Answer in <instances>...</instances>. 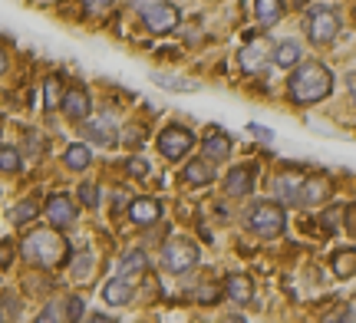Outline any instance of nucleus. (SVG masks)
Returning <instances> with one entry per match:
<instances>
[{"instance_id":"obj_1","label":"nucleus","mask_w":356,"mask_h":323,"mask_svg":"<svg viewBox=\"0 0 356 323\" xmlns=\"http://www.w3.org/2000/svg\"><path fill=\"white\" fill-rule=\"evenodd\" d=\"M287 92H291V103L314 106L333 92V73L323 63H317V60H307V63L297 66V73L291 76Z\"/></svg>"},{"instance_id":"obj_2","label":"nucleus","mask_w":356,"mask_h":323,"mask_svg":"<svg viewBox=\"0 0 356 323\" xmlns=\"http://www.w3.org/2000/svg\"><path fill=\"white\" fill-rule=\"evenodd\" d=\"M20 254H24L30 264H40V267H56V264H63L66 260L70 245L63 241V234L50 231V228H40V231H33V234H26L24 238Z\"/></svg>"},{"instance_id":"obj_3","label":"nucleus","mask_w":356,"mask_h":323,"mask_svg":"<svg viewBox=\"0 0 356 323\" xmlns=\"http://www.w3.org/2000/svg\"><path fill=\"white\" fill-rule=\"evenodd\" d=\"M244 218H248V228L261 234V238H277L284 231V224H287V215H284V208L277 201H257Z\"/></svg>"},{"instance_id":"obj_4","label":"nucleus","mask_w":356,"mask_h":323,"mask_svg":"<svg viewBox=\"0 0 356 323\" xmlns=\"http://www.w3.org/2000/svg\"><path fill=\"white\" fill-rule=\"evenodd\" d=\"M198 264V245L195 241H185V238H175L168 241L165 251H162V267L168 274H185Z\"/></svg>"},{"instance_id":"obj_5","label":"nucleus","mask_w":356,"mask_h":323,"mask_svg":"<svg viewBox=\"0 0 356 323\" xmlns=\"http://www.w3.org/2000/svg\"><path fill=\"white\" fill-rule=\"evenodd\" d=\"M307 33H310V43H317V47L333 43L337 33H340V17H337V10H330V7L310 10V17H307Z\"/></svg>"},{"instance_id":"obj_6","label":"nucleus","mask_w":356,"mask_h":323,"mask_svg":"<svg viewBox=\"0 0 356 323\" xmlns=\"http://www.w3.org/2000/svg\"><path fill=\"white\" fill-rule=\"evenodd\" d=\"M191 145H195V135L185 126H165L159 132V152L165 158H181Z\"/></svg>"},{"instance_id":"obj_7","label":"nucleus","mask_w":356,"mask_h":323,"mask_svg":"<svg viewBox=\"0 0 356 323\" xmlns=\"http://www.w3.org/2000/svg\"><path fill=\"white\" fill-rule=\"evenodd\" d=\"M270 53H274V50H270V40L261 37V33H251V37H248V43L241 47L238 63H241L244 73H257V69L270 60Z\"/></svg>"},{"instance_id":"obj_8","label":"nucleus","mask_w":356,"mask_h":323,"mask_svg":"<svg viewBox=\"0 0 356 323\" xmlns=\"http://www.w3.org/2000/svg\"><path fill=\"white\" fill-rule=\"evenodd\" d=\"M142 24L149 26L152 33H172L178 26V7L172 0H162V3H155L152 10L142 13Z\"/></svg>"},{"instance_id":"obj_9","label":"nucleus","mask_w":356,"mask_h":323,"mask_svg":"<svg viewBox=\"0 0 356 323\" xmlns=\"http://www.w3.org/2000/svg\"><path fill=\"white\" fill-rule=\"evenodd\" d=\"M83 135L96 145H109L119 139V129H115V122L109 113H99V116H89L86 122H83Z\"/></svg>"},{"instance_id":"obj_10","label":"nucleus","mask_w":356,"mask_h":323,"mask_svg":"<svg viewBox=\"0 0 356 323\" xmlns=\"http://www.w3.org/2000/svg\"><path fill=\"white\" fill-rule=\"evenodd\" d=\"M47 218H50L53 228H73L76 224V208L66 194H53L47 201Z\"/></svg>"},{"instance_id":"obj_11","label":"nucleus","mask_w":356,"mask_h":323,"mask_svg":"<svg viewBox=\"0 0 356 323\" xmlns=\"http://www.w3.org/2000/svg\"><path fill=\"white\" fill-rule=\"evenodd\" d=\"M300 188H304V179L297 172H280L274 179V198L284 205H300Z\"/></svg>"},{"instance_id":"obj_12","label":"nucleus","mask_w":356,"mask_h":323,"mask_svg":"<svg viewBox=\"0 0 356 323\" xmlns=\"http://www.w3.org/2000/svg\"><path fill=\"white\" fill-rule=\"evenodd\" d=\"M225 192L231 198H244V194L254 192V165H238L228 172V179H225Z\"/></svg>"},{"instance_id":"obj_13","label":"nucleus","mask_w":356,"mask_h":323,"mask_svg":"<svg viewBox=\"0 0 356 323\" xmlns=\"http://www.w3.org/2000/svg\"><path fill=\"white\" fill-rule=\"evenodd\" d=\"M129 218H132V224H139V228H152L155 221L162 218V205L155 198H136L129 205Z\"/></svg>"},{"instance_id":"obj_14","label":"nucleus","mask_w":356,"mask_h":323,"mask_svg":"<svg viewBox=\"0 0 356 323\" xmlns=\"http://www.w3.org/2000/svg\"><path fill=\"white\" fill-rule=\"evenodd\" d=\"M202 149H204V158H208V162H225V158L231 156V139H228V132L211 129V132H208V139L202 142Z\"/></svg>"},{"instance_id":"obj_15","label":"nucleus","mask_w":356,"mask_h":323,"mask_svg":"<svg viewBox=\"0 0 356 323\" xmlns=\"http://www.w3.org/2000/svg\"><path fill=\"white\" fill-rule=\"evenodd\" d=\"M225 294H228L234 304H251V297H254V284H251V277H244V274H228Z\"/></svg>"},{"instance_id":"obj_16","label":"nucleus","mask_w":356,"mask_h":323,"mask_svg":"<svg viewBox=\"0 0 356 323\" xmlns=\"http://www.w3.org/2000/svg\"><path fill=\"white\" fill-rule=\"evenodd\" d=\"M102 300L109 307H126L129 300H132V284H129L126 277H113L109 284L102 287Z\"/></svg>"},{"instance_id":"obj_17","label":"nucleus","mask_w":356,"mask_h":323,"mask_svg":"<svg viewBox=\"0 0 356 323\" xmlns=\"http://www.w3.org/2000/svg\"><path fill=\"white\" fill-rule=\"evenodd\" d=\"M63 113L70 119H83L89 113V92L83 86H70L63 96Z\"/></svg>"},{"instance_id":"obj_18","label":"nucleus","mask_w":356,"mask_h":323,"mask_svg":"<svg viewBox=\"0 0 356 323\" xmlns=\"http://www.w3.org/2000/svg\"><path fill=\"white\" fill-rule=\"evenodd\" d=\"M327 194H330V179L314 175V179H307L304 188H300V205H320Z\"/></svg>"},{"instance_id":"obj_19","label":"nucleus","mask_w":356,"mask_h":323,"mask_svg":"<svg viewBox=\"0 0 356 323\" xmlns=\"http://www.w3.org/2000/svg\"><path fill=\"white\" fill-rule=\"evenodd\" d=\"M185 181H191V185H211L215 181V165L208 158H191L185 165Z\"/></svg>"},{"instance_id":"obj_20","label":"nucleus","mask_w":356,"mask_h":323,"mask_svg":"<svg viewBox=\"0 0 356 323\" xmlns=\"http://www.w3.org/2000/svg\"><path fill=\"white\" fill-rule=\"evenodd\" d=\"M254 13L261 26H274L284 17V0H254Z\"/></svg>"},{"instance_id":"obj_21","label":"nucleus","mask_w":356,"mask_h":323,"mask_svg":"<svg viewBox=\"0 0 356 323\" xmlns=\"http://www.w3.org/2000/svg\"><path fill=\"white\" fill-rule=\"evenodd\" d=\"M145 271H149V258L142 251H129L126 258H122V264H119V277H126V281L142 277Z\"/></svg>"},{"instance_id":"obj_22","label":"nucleus","mask_w":356,"mask_h":323,"mask_svg":"<svg viewBox=\"0 0 356 323\" xmlns=\"http://www.w3.org/2000/svg\"><path fill=\"white\" fill-rule=\"evenodd\" d=\"M330 267L337 277H353L356 274V247H343V251H337L330 260Z\"/></svg>"},{"instance_id":"obj_23","label":"nucleus","mask_w":356,"mask_h":323,"mask_svg":"<svg viewBox=\"0 0 356 323\" xmlns=\"http://www.w3.org/2000/svg\"><path fill=\"white\" fill-rule=\"evenodd\" d=\"M297 60H300V43L297 40H284V43L274 47V63L277 66L291 69V66H297Z\"/></svg>"},{"instance_id":"obj_24","label":"nucleus","mask_w":356,"mask_h":323,"mask_svg":"<svg viewBox=\"0 0 356 323\" xmlns=\"http://www.w3.org/2000/svg\"><path fill=\"white\" fill-rule=\"evenodd\" d=\"M63 162H66V168H73V172H83L86 165H92V152H89V145L76 142V145H70V149H66Z\"/></svg>"},{"instance_id":"obj_25","label":"nucleus","mask_w":356,"mask_h":323,"mask_svg":"<svg viewBox=\"0 0 356 323\" xmlns=\"http://www.w3.org/2000/svg\"><path fill=\"white\" fill-rule=\"evenodd\" d=\"M60 86H63V83H60L56 76H50L47 83H43V106H47V109H56V106L63 103L66 92L60 90Z\"/></svg>"},{"instance_id":"obj_26","label":"nucleus","mask_w":356,"mask_h":323,"mask_svg":"<svg viewBox=\"0 0 356 323\" xmlns=\"http://www.w3.org/2000/svg\"><path fill=\"white\" fill-rule=\"evenodd\" d=\"M7 218H10L13 224H26L30 218H37V201H33V198H26V201H20V205H13Z\"/></svg>"},{"instance_id":"obj_27","label":"nucleus","mask_w":356,"mask_h":323,"mask_svg":"<svg viewBox=\"0 0 356 323\" xmlns=\"http://www.w3.org/2000/svg\"><path fill=\"white\" fill-rule=\"evenodd\" d=\"M155 83H162L165 90H175V92H191L195 90V83L191 79H178V76H162V73H155Z\"/></svg>"},{"instance_id":"obj_28","label":"nucleus","mask_w":356,"mask_h":323,"mask_svg":"<svg viewBox=\"0 0 356 323\" xmlns=\"http://www.w3.org/2000/svg\"><path fill=\"white\" fill-rule=\"evenodd\" d=\"M89 274H92V254H79L73 260V281H86Z\"/></svg>"},{"instance_id":"obj_29","label":"nucleus","mask_w":356,"mask_h":323,"mask_svg":"<svg viewBox=\"0 0 356 323\" xmlns=\"http://www.w3.org/2000/svg\"><path fill=\"white\" fill-rule=\"evenodd\" d=\"M340 218H346V208L343 205H333L330 211L323 215V228H327V231H337V228H340Z\"/></svg>"},{"instance_id":"obj_30","label":"nucleus","mask_w":356,"mask_h":323,"mask_svg":"<svg viewBox=\"0 0 356 323\" xmlns=\"http://www.w3.org/2000/svg\"><path fill=\"white\" fill-rule=\"evenodd\" d=\"M0 168H3V172H17V168H20L17 149H0Z\"/></svg>"},{"instance_id":"obj_31","label":"nucleus","mask_w":356,"mask_h":323,"mask_svg":"<svg viewBox=\"0 0 356 323\" xmlns=\"http://www.w3.org/2000/svg\"><path fill=\"white\" fill-rule=\"evenodd\" d=\"M76 192H79V201H83L86 208H96V205H99V192H96V185H79Z\"/></svg>"},{"instance_id":"obj_32","label":"nucleus","mask_w":356,"mask_h":323,"mask_svg":"<svg viewBox=\"0 0 356 323\" xmlns=\"http://www.w3.org/2000/svg\"><path fill=\"white\" fill-rule=\"evenodd\" d=\"M79 317H83V297H70V304H66V323H79Z\"/></svg>"},{"instance_id":"obj_33","label":"nucleus","mask_w":356,"mask_h":323,"mask_svg":"<svg viewBox=\"0 0 356 323\" xmlns=\"http://www.w3.org/2000/svg\"><path fill=\"white\" fill-rule=\"evenodd\" d=\"M323 323H353V307H337Z\"/></svg>"},{"instance_id":"obj_34","label":"nucleus","mask_w":356,"mask_h":323,"mask_svg":"<svg viewBox=\"0 0 356 323\" xmlns=\"http://www.w3.org/2000/svg\"><path fill=\"white\" fill-rule=\"evenodd\" d=\"M56 320H60V304H50V307L37 317V323H56Z\"/></svg>"},{"instance_id":"obj_35","label":"nucleus","mask_w":356,"mask_h":323,"mask_svg":"<svg viewBox=\"0 0 356 323\" xmlns=\"http://www.w3.org/2000/svg\"><path fill=\"white\" fill-rule=\"evenodd\" d=\"M198 300H202V304H215V300H218V287L204 284L202 290H198Z\"/></svg>"},{"instance_id":"obj_36","label":"nucleus","mask_w":356,"mask_h":323,"mask_svg":"<svg viewBox=\"0 0 356 323\" xmlns=\"http://www.w3.org/2000/svg\"><path fill=\"white\" fill-rule=\"evenodd\" d=\"M129 172H132V175H149V162H145V158H132V162H129Z\"/></svg>"},{"instance_id":"obj_37","label":"nucleus","mask_w":356,"mask_h":323,"mask_svg":"<svg viewBox=\"0 0 356 323\" xmlns=\"http://www.w3.org/2000/svg\"><path fill=\"white\" fill-rule=\"evenodd\" d=\"M343 228H346V231H350V234H353V238H356V205H350V208H346Z\"/></svg>"},{"instance_id":"obj_38","label":"nucleus","mask_w":356,"mask_h":323,"mask_svg":"<svg viewBox=\"0 0 356 323\" xmlns=\"http://www.w3.org/2000/svg\"><path fill=\"white\" fill-rule=\"evenodd\" d=\"M248 132H251V135H257L261 142H270V139H274V132L264 129V126H248Z\"/></svg>"},{"instance_id":"obj_39","label":"nucleus","mask_w":356,"mask_h":323,"mask_svg":"<svg viewBox=\"0 0 356 323\" xmlns=\"http://www.w3.org/2000/svg\"><path fill=\"white\" fill-rule=\"evenodd\" d=\"M155 3H162V0H132V7H136V10H139V13H145V10H152Z\"/></svg>"},{"instance_id":"obj_40","label":"nucleus","mask_w":356,"mask_h":323,"mask_svg":"<svg viewBox=\"0 0 356 323\" xmlns=\"http://www.w3.org/2000/svg\"><path fill=\"white\" fill-rule=\"evenodd\" d=\"M10 258H13V247H10V241H3V247H0V264H10Z\"/></svg>"},{"instance_id":"obj_41","label":"nucleus","mask_w":356,"mask_h":323,"mask_svg":"<svg viewBox=\"0 0 356 323\" xmlns=\"http://www.w3.org/2000/svg\"><path fill=\"white\" fill-rule=\"evenodd\" d=\"M126 135H129V139H126L129 145H142V129H136V126H132V129H129Z\"/></svg>"},{"instance_id":"obj_42","label":"nucleus","mask_w":356,"mask_h":323,"mask_svg":"<svg viewBox=\"0 0 356 323\" xmlns=\"http://www.w3.org/2000/svg\"><path fill=\"white\" fill-rule=\"evenodd\" d=\"M83 3H86L89 10H106V7H109L113 0H83Z\"/></svg>"},{"instance_id":"obj_43","label":"nucleus","mask_w":356,"mask_h":323,"mask_svg":"<svg viewBox=\"0 0 356 323\" xmlns=\"http://www.w3.org/2000/svg\"><path fill=\"white\" fill-rule=\"evenodd\" d=\"M86 323H113V320H109V317H106V313H92V317H89Z\"/></svg>"},{"instance_id":"obj_44","label":"nucleus","mask_w":356,"mask_h":323,"mask_svg":"<svg viewBox=\"0 0 356 323\" xmlns=\"http://www.w3.org/2000/svg\"><path fill=\"white\" fill-rule=\"evenodd\" d=\"M346 86H350V96L356 99V73H350V79H346Z\"/></svg>"},{"instance_id":"obj_45","label":"nucleus","mask_w":356,"mask_h":323,"mask_svg":"<svg viewBox=\"0 0 356 323\" xmlns=\"http://www.w3.org/2000/svg\"><path fill=\"white\" fill-rule=\"evenodd\" d=\"M3 69H7V53L0 50V73H3Z\"/></svg>"},{"instance_id":"obj_46","label":"nucleus","mask_w":356,"mask_h":323,"mask_svg":"<svg viewBox=\"0 0 356 323\" xmlns=\"http://www.w3.org/2000/svg\"><path fill=\"white\" fill-rule=\"evenodd\" d=\"M228 323H244V320H241V317H228Z\"/></svg>"}]
</instances>
